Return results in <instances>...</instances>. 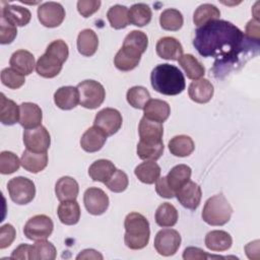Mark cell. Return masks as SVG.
<instances>
[{
  "label": "cell",
  "mask_w": 260,
  "mask_h": 260,
  "mask_svg": "<svg viewBox=\"0 0 260 260\" xmlns=\"http://www.w3.org/2000/svg\"><path fill=\"white\" fill-rule=\"evenodd\" d=\"M213 92L214 89L212 83L205 78L192 81L188 88V94L190 99L198 104L208 103L213 96Z\"/></svg>",
  "instance_id": "cell-19"
},
{
  "label": "cell",
  "mask_w": 260,
  "mask_h": 260,
  "mask_svg": "<svg viewBox=\"0 0 260 260\" xmlns=\"http://www.w3.org/2000/svg\"><path fill=\"white\" fill-rule=\"evenodd\" d=\"M220 16L219 9L210 3H204L199 5L193 14V22L196 26L200 27L205 23L218 19Z\"/></svg>",
  "instance_id": "cell-39"
},
{
  "label": "cell",
  "mask_w": 260,
  "mask_h": 260,
  "mask_svg": "<svg viewBox=\"0 0 260 260\" xmlns=\"http://www.w3.org/2000/svg\"><path fill=\"white\" fill-rule=\"evenodd\" d=\"M58 217L66 225H73L79 221L80 207L76 200L62 201L58 206Z\"/></svg>",
  "instance_id": "cell-31"
},
{
  "label": "cell",
  "mask_w": 260,
  "mask_h": 260,
  "mask_svg": "<svg viewBox=\"0 0 260 260\" xmlns=\"http://www.w3.org/2000/svg\"><path fill=\"white\" fill-rule=\"evenodd\" d=\"M126 99L128 104L133 108L143 110L145 105L150 100V94L149 91L144 86L136 85L128 89L126 93Z\"/></svg>",
  "instance_id": "cell-42"
},
{
  "label": "cell",
  "mask_w": 260,
  "mask_h": 260,
  "mask_svg": "<svg viewBox=\"0 0 260 260\" xmlns=\"http://www.w3.org/2000/svg\"><path fill=\"white\" fill-rule=\"evenodd\" d=\"M4 4L5 5L1 8V14L16 26H24L30 21L31 13L27 8L7 4L5 2Z\"/></svg>",
  "instance_id": "cell-25"
},
{
  "label": "cell",
  "mask_w": 260,
  "mask_h": 260,
  "mask_svg": "<svg viewBox=\"0 0 260 260\" xmlns=\"http://www.w3.org/2000/svg\"><path fill=\"white\" fill-rule=\"evenodd\" d=\"M100 0H79L77 2V10L83 17H89L101 7Z\"/></svg>",
  "instance_id": "cell-49"
},
{
  "label": "cell",
  "mask_w": 260,
  "mask_h": 260,
  "mask_svg": "<svg viewBox=\"0 0 260 260\" xmlns=\"http://www.w3.org/2000/svg\"><path fill=\"white\" fill-rule=\"evenodd\" d=\"M17 36L16 25L0 15V43L2 45L10 44Z\"/></svg>",
  "instance_id": "cell-48"
},
{
  "label": "cell",
  "mask_w": 260,
  "mask_h": 260,
  "mask_svg": "<svg viewBox=\"0 0 260 260\" xmlns=\"http://www.w3.org/2000/svg\"><path fill=\"white\" fill-rule=\"evenodd\" d=\"M30 246L27 244H21L17 248H15L11 254V259H21L26 260L29 259V251Z\"/></svg>",
  "instance_id": "cell-54"
},
{
  "label": "cell",
  "mask_w": 260,
  "mask_h": 260,
  "mask_svg": "<svg viewBox=\"0 0 260 260\" xmlns=\"http://www.w3.org/2000/svg\"><path fill=\"white\" fill-rule=\"evenodd\" d=\"M233 239L224 231H211L205 236V246L214 252L226 251L232 247Z\"/></svg>",
  "instance_id": "cell-28"
},
{
  "label": "cell",
  "mask_w": 260,
  "mask_h": 260,
  "mask_svg": "<svg viewBox=\"0 0 260 260\" xmlns=\"http://www.w3.org/2000/svg\"><path fill=\"white\" fill-rule=\"evenodd\" d=\"M122 122V115L118 110L105 108L95 115L93 126L102 130L107 136H111L120 130Z\"/></svg>",
  "instance_id": "cell-9"
},
{
  "label": "cell",
  "mask_w": 260,
  "mask_h": 260,
  "mask_svg": "<svg viewBox=\"0 0 260 260\" xmlns=\"http://www.w3.org/2000/svg\"><path fill=\"white\" fill-rule=\"evenodd\" d=\"M54 229L51 217L46 214H38L30 217L23 228L24 236L31 241L47 240Z\"/></svg>",
  "instance_id": "cell-7"
},
{
  "label": "cell",
  "mask_w": 260,
  "mask_h": 260,
  "mask_svg": "<svg viewBox=\"0 0 260 260\" xmlns=\"http://www.w3.org/2000/svg\"><path fill=\"white\" fill-rule=\"evenodd\" d=\"M135 176L144 184H153L160 176V167L154 160H145L134 170Z\"/></svg>",
  "instance_id": "cell-35"
},
{
  "label": "cell",
  "mask_w": 260,
  "mask_h": 260,
  "mask_svg": "<svg viewBox=\"0 0 260 260\" xmlns=\"http://www.w3.org/2000/svg\"><path fill=\"white\" fill-rule=\"evenodd\" d=\"M178 62L189 79L197 80L205 74L204 66L192 54H183Z\"/></svg>",
  "instance_id": "cell-33"
},
{
  "label": "cell",
  "mask_w": 260,
  "mask_h": 260,
  "mask_svg": "<svg viewBox=\"0 0 260 260\" xmlns=\"http://www.w3.org/2000/svg\"><path fill=\"white\" fill-rule=\"evenodd\" d=\"M233 208L222 194H217L208 198L204 204L201 216L209 225H223L230 221Z\"/></svg>",
  "instance_id": "cell-4"
},
{
  "label": "cell",
  "mask_w": 260,
  "mask_h": 260,
  "mask_svg": "<svg viewBox=\"0 0 260 260\" xmlns=\"http://www.w3.org/2000/svg\"><path fill=\"white\" fill-rule=\"evenodd\" d=\"M20 110L16 103L7 99L4 93H1L0 100V121L4 125H14L19 122Z\"/></svg>",
  "instance_id": "cell-32"
},
{
  "label": "cell",
  "mask_w": 260,
  "mask_h": 260,
  "mask_svg": "<svg viewBox=\"0 0 260 260\" xmlns=\"http://www.w3.org/2000/svg\"><path fill=\"white\" fill-rule=\"evenodd\" d=\"M245 45L244 32L232 22L222 19L211 20L198 27L193 40L197 52L202 57L214 58L218 65L237 62Z\"/></svg>",
  "instance_id": "cell-1"
},
{
  "label": "cell",
  "mask_w": 260,
  "mask_h": 260,
  "mask_svg": "<svg viewBox=\"0 0 260 260\" xmlns=\"http://www.w3.org/2000/svg\"><path fill=\"white\" fill-rule=\"evenodd\" d=\"M192 170L187 165L175 166L166 176L169 187L176 193L183 185L190 181Z\"/></svg>",
  "instance_id": "cell-30"
},
{
  "label": "cell",
  "mask_w": 260,
  "mask_h": 260,
  "mask_svg": "<svg viewBox=\"0 0 260 260\" xmlns=\"http://www.w3.org/2000/svg\"><path fill=\"white\" fill-rule=\"evenodd\" d=\"M138 133L140 142L148 144L159 143L162 142L164 127L161 123L142 117L139 122Z\"/></svg>",
  "instance_id": "cell-14"
},
{
  "label": "cell",
  "mask_w": 260,
  "mask_h": 260,
  "mask_svg": "<svg viewBox=\"0 0 260 260\" xmlns=\"http://www.w3.org/2000/svg\"><path fill=\"white\" fill-rule=\"evenodd\" d=\"M19 124L24 129H32L41 126L43 113L41 108L34 103H22L19 106Z\"/></svg>",
  "instance_id": "cell-17"
},
{
  "label": "cell",
  "mask_w": 260,
  "mask_h": 260,
  "mask_svg": "<svg viewBox=\"0 0 260 260\" xmlns=\"http://www.w3.org/2000/svg\"><path fill=\"white\" fill-rule=\"evenodd\" d=\"M79 192V186L75 179L64 176L61 177L55 185V193L59 201L76 200Z\"/></svg>",
  "instance_id": "cell-24"
},
{
  "label": "cell",
  "mask_w": 260,
  "mask_h": 260,
  "mask_svg": "<svg viewBox=\"0 0 260 260\" xmlns=\"http://www.w3.org/2000/svg\"><path fill=\"white\" fill-rule=\"evenodd\" d=\"M21 165L18 156L11 151H2L0 153V173L3 175H9L18 171Z\"/></svg>",
  "instance_id": "cell-44"
},
{
  "label": "cell",
  "mask_w": 260,
  "mask_h": 260,
  "mask_svg": "<svg viewBox=\"0 0 260 260\" xmlns=\"http://www.w3.org/2000/svg\"><path fill=\"white\" fill-rule=\"evenodd\" d=\"M63 63L64 62L57 56L45 52L36 63V71L44 78H53L60 73Z\"/></svg>",
  "instance_id": "cell-16"
},
{
  "label": "cell",
  "mask_w": 260,
  "mask_h": 260,
  "mask_svg": "<svg viewBox=\"0 0 260 260\" xmlns=\"http://www.w3.org/2000/svg\"><path fill=\"white\" fill-rule=\"evenodd\" d=\"M259 20L258 19H251L246 25V38L249 41H253L256 44L259 43Z\"/></svg>",
  "instance_id": "cell-53"
},
{
  "label": "cell",
  "mask_w": 260,
  "mask_h": 260,
  "mask_svg": "<svg viewBox=\"0 0 260 260\" xmlns=\"http://www.w3.org/2000/svg\"><path fill=\"white\" fill-rule=\"evenodd\" d=\"M23 143L32 152H47L51 144V136L44 126L23 131Z\"/></svg>",
  "instance_id": "cell-10"
},
{
  "label": "cell",
  "mask_w": 260,
  "mask_h": 260,
  "mask_svg": "<svg viewBox=\"0 0 260 260\" xmlns=\"http://www.w3.org/2000/svg\"><path fill=\"white\" fill-rule=\"evenodd\" d=\"M103 258H104L103 255L93 249H85V250L81 251L76 256L77 260H80V259H95V260L100 259V260H102Z\"/></svg>",
  "instance_id": "cell-55"
},
{
  "label": "cell",
  "mask_w": 260,
  "mask_h": 260,
  "mask_svg": "<svg viewBox=\"0 0 260 260\" xmlns=\"http://www.w3.org/2000/svg\"><path fill=\"white\" fill-rule=\"evenodd\" d=\"M123 45L130 46L143 54L148 46V38L141 30H132L124 39Z\"/></svg>",
  "instance_id": "cell-46"
},
{
  "label": "cell",
  "mask_w": 260,
  "mask_h": 260,
  "mask_svg": "<svg viewBox=\"0 0 260 260\" xmlns=\"http://www.w3.org/2000/svg\"><path fill=\"white\" fill-rule=\"evenodd\" d=\"M143 117L162 124L169 118L171 108L170 105L162 100L150 99L143 109Z\"/></svg>",
  "instance_id": "cell-23"
},
{
  "label": "cell",
  "mask_w": 260,
  "mask_h": 260,
  "mask_svg": "<svg viewBox=\"0 0 260 260\" xmlns=\"http://www.w3.org/2000/svg\"><path fill=\"white\" fill-rule=\"evenodd\" d=\"M115 165L109 159H98L88 168L89 177L95 182L106 183L116 172Z\"/></svg>",
  "instance_id": "cell-29"
},
{
  "label": "cell",
  "mask_w": 260,
  "mask_h": 260,
  "mask_svg": "<svg viewBox=\"0 0 260 260\" xmlns=\"http://www.w3.org/2000/svg\"><path fill=\"white\" fill-rule=\"evenodd\" d=\"M79 91L74 86H62L54 93L55 105L61 110L74 109L79 104Z\"/></svg>",
  "instance_id": "cell-21"
},
{
  "label": "cell",
  "mask_w": 260,
  "mask_h": 260,
  "mask_svg": "<svg viewBox=\"0 0 260 260\" xmlns=\"http://www.w3.org/2000/svg\"><path fill=\"white\" fill-rule=\"evenodd\" d=\"M107 135L98 127L88 128L80 138V146L86 152L99 151L107 141Z\"/></svg>",
  "instance_id": "cell-20"
},
{
  "label": "cell",
  "mask_w": 260,
  "mask_h": 260,
  "mask_svg": "<svg viewBox=\"0 0 260 260\" xmlns=\"http://www.w3.org/2000/svg\"><path fill=\"white\" fill-rule=\"evenodd\" d=\"M38 18L46 27H57L65 18V9L58 2H45L38 8Z\"/></svg>",
  "instance_id": "cell-11"
},
{
  "label": "cell",
  "mask_w": 260,
  "mask_h": 260,
  "mask_svg": "<svg viewBox=\"0 0 260 260\" xmlns=\"http://www.w3.org/2000/svg\"><path fill=\"white\" fill-rule=\"evenodd\" d=\"M181 245L179 232L173 229H162L155 235L153 246L161 256H172L176 254Z\"/></svg>",
  "instance_id": "cell-8"
},
{
  "label": "cell",
  "mask_w": 260,
  "mask_h": 260,
  "mask_svg": "<svg viewBox=\"0 0 260 260\" xmlns=\"http://www.w3.org/2000/svg\"><path fill=\"white\" fill-rule=\"evenodd\" d=\"M79 91V104L86 109H96L105 101L106 91L104 86L91 79H86L77 84Z\"/></svg>",
  "instance_id": "cell-5"
},
{
  "label": "cell",
  "mask_w": 260,
  "mask_h": 260,
  "mask_svg": "<svg viewBox=\"0 0 260 260\" xmlns=\"http://www.w3.org/2000/svg\"><path fill=\"white\" fill-rule=\"evenodd\" d=\"M152 12L150 7L145 3L133 4L128 10L129 23L136 26L147 25L151 20Z\"/></svg>",
  "instance_id": "cell-37"
},
{
  "label": "cell",
  "mask_w": 260,
  "mask_h": 260,
  "mask_svg": "<svg viewBox=\"0 0 260 260\" xmlns=\"http://www.w3.org/2000/svg\"><path fill=\"white\" fill-rule=\"evenodd\" d=\"M129 180L125 172L121 170H116L112 177L105 183L106 187L115 193H121L125 191L128 187Z\"/></svg>",
  "instance_id": "cell-47"
},
{
  "label": "cell",
  "mask_w": 260,
  "mask_h": 260,
  "mask_svg": "<svg viewBox=\"0 0 260 260\" xmlns=\"http://www.w3.org/2000/svg\"><path fill=\"white\" fill-rule=\"evenodd\" d=\"M7 190L11 200L19 205L29 203L36 195L35 183L25 177L12 178L7 184Z\"/></svg>",
  "instance_id": "cell-6"
},
{
  "label": "cell",
  "mask_w": 260,
  "mask_h": 260,
  "mask_svg": "<svg viewBox=\"0 0 260 260\" xmlns=\"http://www.w3.org/2000/svg\"><path fill=\"white\" fill-rule=\"evenodd\" d=\"M20 161L24 170L37 174L47 167L48 154L47 152H32L28 149H25L22 152Z\"/></svg>",
  "instance_id": "cell-27"
},
{
  "label": "cell",
  "mask_w": 260,
  "mask_h": 260,
  "mask_svg": "<svg viewBox=\"0 0 260 260\" xmlns=\"http://www.w3.org/2000/svg\"><path fill=\"white\" fill-rule=\"evenodd\" d=\"M1 81L5 86L11 89H17L24 84L25 78L24 75L20 74L13 68H4L1 71Z\"/></svg>",
  "instance_id": "cell-45"
},
{
  "label": "cell",
  "mask_w": 260,
  "mask_h": 260,
  "mask_svg": "<svg viewBox=\"0 0 260 260\" xmlns=\"http://www.w3.org/2000/svg\"><path fill=\"white\" fill-rule=\"evenodd\" d=\"M83 203L88 213L101 215L109 207V197L102 189L90 187L83 194Z\"/></svg>",
  "instance_id": "cell-12"
},
{
  "label": "cell",
  "mask_w": 260,
  "mask_h": 260,
  "mask_svg": "<svg viewBox=\"0 0 260 260\" xmlns=\"http://www.w3.org/2000/svg\"><path fill=\"white\" fill-rule=\"evenodd\" d=\"M142 53L138 50L123 45L114 58V64L120 71H130L138 66Z\"/></svg>",
  "instance_id": "cell-15"
},
{
  "label": "cell",
  "mask_w": 260,
  "mask_h": 260,
  "mask_svg": "<svg viewBox=\"0 0 260 260\" xmlns=\"http://www.w3.org/2000/svg\"><path fill=\"white\" fill-rule=\"evenodd\" d=\"M155 191L162 198L170 199V198H173L175 196V192L169 187L166 177H161V178H158L156 180V182H155Z\"/></svg>",
  "instance_id": "cell-52"
},
{
  "label": "cell",
  "mask_w": 260,
  "mask_h": 260,
  "mask_svg": "<svg viewBox=\"0 0 260 260\" xmlns=\"http://www.w3.org/2000/svg\"><path fill=\"white\" fill-rule=\"evenodd\" d=\"M178 217L179 214L177 208L169 202L160 204L157 207L154 215L155 222L161 228L174 226L178 221Z\"/></svg>",
  "instance_id": "cell-36"
},
{
  "label": "cell",
  "mask_w": 260,
  "mask_h": 260,
  "mask_svg": "<svg viewBox=\"0 0 260 260\" xmlns=\"http://www.w3.org/2000/svg\"><path fill=\"white\" fill-rule=\"evenodd\" d=\"M125 245L132 250H140L147 246L150 237L149 222L144 215L138 212H130L124 221Z\"/></svg>",
  "instance_id": "cell-3"
},
{
  "label": "cell",
  "mask_w": 260,
  "mask_h": 260,
  "mask_svg": "<svg viewBox=\"0 0 260 260\" xmlns=\"http://www.w3.org/2000/svg\"><path fill=\"white\" fill-rule=\"evenodd\" d=\"M195 148L193 139L188 135H177L169 141V150L172 154L179 157L190 155Z\"/></svg>",
  "instance_id": "cell-34"
},
{
  "label": "cell",
  "mask_w": 260,
  "mask_h": 260,
  "mask_svg": "<svg viewBox=\"0 0 260 260\" xmlns=\"http://www.w3.org/2000/svg\"><path fill=\"white\" fill-rule=\"evenodd\" d=\"M76 45L79 54L85 57H90L94 55L98 50L99 38L92 29L85 28L78 34Z\"/></svg>",
  "instance_id": "cell-26"
},
{
  "label": "cell",
  "mask_w": 260,
  "mask_h": 260,
  "mask_svg": "<svg viewBox=\"0 0 260 260\" xmlns=\"http://www.w3.org/2000/svg\"><path fill=\"white\" fill-rule=\"evenodd\" d=\"M156 54L158 57L176 61L183 55V47L181 43L173 37L160 38L155 46Z\"/></svg>",
  "instance_id": "cell-18"
},
{
  "label": "cell",
  "mask_w": 260,
  "mask_h": 260,
  "mask_svg": "<svg viewBox=\"0 0 260 260\" xmlns=\"http://www.w3.org/2000/svg\"><path fill=\"white\" fill-rule=\"evenodd\" d=\"M150 82L153 89L165 95H177L186 86L185 77L181 70L171 64H158L150 74Z\"/></svg>",
  "instance_id": "cell-2"
},
{
  "label": "cell",
  "mask_w": 260,
  "mask_h": 260,
  "mask_svg": "<svg viewBox=\"0 0 260 260\" xmlns=\"http://www.w3.org/2000/svg\"><path fill=\"white\" fill-rule=\"evenodd\" d=\"M208 258H223V257L207 254L205 251L197 247H188L184 250V253H183V259L185 260H205Z\"/></svg>",
  "instance_id": "cell-51"
},
{
  "label": "cell",
  "mask_w": 260,
  "mask_h": 260,
  "mask_svg": "<svg viewBox=\"0 0 260 260\" xmlns=\"http://www.w3.org/2000/svg\"><path fill=\"white\" fill-rule=\"evenodd\" d=\"M57 256L55 246L47 240L36 241L30 246L29 260H54Z\"/></svg>",
  "instance_id": "cell-38"
},
{
  "label": "cell",
  "mask_w": 260,
  "mask_h": 260,
  "mask_svg": "<svg viewBox=\"0 0 260 260\" xmlns=\"http://www.w3.org/2000/svg\"><path fill=\"white\" fill-rule=\"evenodd\" d=\"M184 22L182 13L175 8H168L159 15V24L162 29L176 31L179 30Z\"/></svg>",
  "instance_id": "cell-40"
},
{
  "label": "cell",
  "mask_w": 260,
  "mask_h": 260,
  "mask_svg": "<svg viewBox=\"0 0 260 260\" xmlns=\"http://www.w3.org/2000/svg\"><path fill=\"white\" fill-rule=\"evenodd\" d=\"M107 18L113 28L115 29L125 28L129 24L128 8L124 5L116 4L108 10Z\"/></svg>",
  "instance_id": "cell-41"
},
{
  "label": "cell",
  "mask_w": 260,
  "mask_h": 260,
  "mask_svg": "<svg viewBox=\"0 0 260 260\" xmlns=\"http://www.w3.org/2000/svg\"><path fill=\"white\" fill-rule=\"evenodd\" d=\"M175 196L182 206L191 210H195L200 204L202 191L197 183L190 180L176 191Z\"/></svg>",
  "instance_id": "cell-13"
},
{
  "label": "cell",
  "mask_w": 260,
  "mask_h": 260,
  "mask_svg": "<svg viewBox=\"0 0 260 260\" xmlns=\"http://www.w3.org/2000/svg\"><path fill=\"white\" fill-rule=\"evenodd\" d=\"M9 64L11 68L24 76L30 74L36 67L34 55L26 50L15 51L10 57Z\"/></svg>",
  "instance_id": "cell-22"
},
{
  "label": "cell",
  "mask_w": 260,
  "mask_h": 260,
  "mask_svg": "<svg viewBox=\"0 0 260 260\" xmlns=\"http://www.w3.org/2000/svg\"><path fill=\"white\" fill-rule=\"evenodd\" d=\"M15 236L16 232L12 224H3L0 229V249H5L9 247L13 243Z\"/></svg>",
  "instance_id": "cell-50"
},
{
  "label": "cell",
  "mask_w": 260,
  "mask_h": 260,
  "mask_svg": "<svg viewBox=\"0 0 260 260\" xmlns=\"http://www.w3.org/2000/svg\"><path fill=\"white\" fill-rule=\"evenodd\" d=\"M164 149H165L164 142L148 144V143H143V142L139 141L137 144L136 151H137V155L140 159L156 160L161 156Z\"/></svg>",
  "instance_id": "cell-43"
}]
</instances>
